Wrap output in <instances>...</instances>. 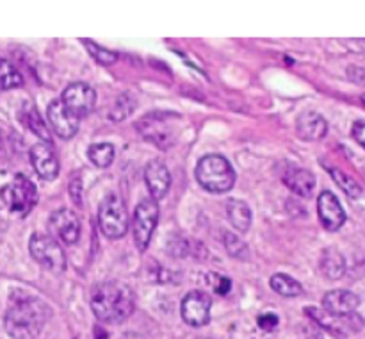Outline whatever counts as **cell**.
<instances>
[{"label":"cell","mask_w":365,"mask_h":339,"mask_svg":"<svg viewBox=\"0 0 365 339\" xmlns=\"http://www.w3.org/2000/svg\"><path fill=\"white\" fill-rule=\"evenodd\" d=\"M134 291L123 282L107 280L93 288L91 309L102 323H123L134 313Z\"/></svg>","instance_id":"1"},{"label":"cell","mask_w":365,"mask_h":339,"mask_svg":"<svg viewBox=\"0 0 365 339\" xmlns=\"http://www.w3.org/2000/svg\"><path fill=\"white\" fill-rule=\"evenodd\" d=\"M48 316L50 310L45 302L31 295H18L7 309L4 325L13 339H36Z\"/></svg>","instance_id":"2"},{"label":"cell","mask_w":365,"mask_h":339,"mask_svg":"<svg viewBox=\"0 0 365 339\" xmlns=\"http://www.w3.org/2000/svg\"><path fill=\"white\" fill-rule=\"evenodd\" d=\"M195 175L203 189L216 195L230 191L235 184V171L230 161L217 153L203 156L196 164Z\"/></svg>","instance_id":"3"},{"label":"cell","mask_w":365,"mask_h":339,"mask_svg":"<svg viewBox=\"0 0 365 339\" xmlns=\"http://www.w3.org/2000/svg\"><path fill=\"white\" fill-rule=\"evenodd\" d=\"M0 198H2L4 206L11 213L25 216L38 203V189H36L34 182L31 178L18 173L14 175L13 181L2 186V189H0Z\"/></svg>","instance_id":"4"},{"label":"cell","mask_w":365,"mask_h":339,"mask_svg":"<svg viewBox=\"0 0 365 339\" xmlns=\"http://www.w3.org/2000/svg\"><path fill=\"white\" fill-rule=\"evenodd\" d=\"M100 231L109 239H121L128 231V213L123 198L110 193L102 200L98 207Z\"/></svg>","instance_id":"5"},{"label":"cell","mask_w":365,"mask_h":339,"mask_svg":"<svg viewBox=\"0 0 365 339\" xmlns=\"http://www.w3.org/2000/svg\"><path fill=\"white\" fill-rule=\"evenodd\" d=\"M29 250H31V255L34 257L36 263L41 264L46 270L53 271V273H61V271L66 270L64 250L61 248L59 243L52 236L39 234V232L32 234L31 241H29Z\"/></svg>","instance_id":"6"},{"label":"cell","mask_w":365,"mask_h":339,"mask_svg":"<svg viewBox=\"0 0 365 339\" xmlns=\"http://www.w3.org/2000/svg\"><path fill=\"white\" fill-rule=\"evenodd\" d=\"M157 223H159V206L153 198H143L135 207L134 221H132L135 246L141 252L150 245V239H152Z\"/></svg>","instance_id":"7"},{"label":"cell","mask_w":365,"mask_h":339,"mask_svg":"<svg viewBox=\"0 0 365 339\" xmlns=\"http://www.w3.org/2000/svg\"><path fill=\"white\" fill-rule=\"evenodd\" d=\"M168 118H170V114L164 113L148 114L135 127L150 143L157 145L160 150H168L175 143V136H177L168 125Z\"/></svg>","instance_id":"8"},{"label":"cell","mask_w":365,"mask_h":339,"mask_svg":"<svg viewBox=\"0 0 365 339\" xmlns=\"http://www.w3.org/2000/svg\"><path fill=\"white\" fill-rule=\"evenodd\" d=\"M210 307H212V300L207 293L189 291L182 300V320L191 327H203L210 321Z\"/></svg>","instance_id":"9"},{"label":"cell","mask_w":365,"mask_h":339,"mask_svg":"<svg viewBox=\"0 0 365 339\" xmlns=\"http://www.w3.org/2000/svg\"><path fill=\"white\" fill-rule=\"evenodd\" d=\"M64 106L71 111L77 118L88 116L93 109H95L96 103V93L86 82H73V84L68 86L63 91L61 96Z\"/></svg>","instance_id":"10"},{"label":"cell","mask_w":365,"mask_h":339,"mask_svg":"<svg viewBox=\"0 0 365 339\" xmlns=\"http://www.w3.org/2000/svg\"><path fill=\"white\" fill-rule=\"evenodd\" d=\"M46 116H48L50 125H52L53 132H56L59 138L70 139L77 134L78 123H81V118L75 116L70 109L63 103V100H52L46 109Z\"/></svg>","instance_id":"11"},{"label":"cell","mask_w":365,"mask_h":339,"mask_svg":"<svg viewBox=\"0 0 365 339\" xmlns=\"http://www.w3.org/2000/svg\"><path fill=\"white\" fill-rule=\"evenodd\" d=\"M48 228L56 238H59L66 245H73L81 238V221L77 214L70 209H59L50 214Z\"/></svg>","instance_id":"12"},{"label":"cell","mask_w":365,"mask_h":339,"mask_svg":"<svg viewBox=\"0 0 365 339\" xmlns=\"http://www.w3.org/2000/svg\"><path fill=\"white\" fill-rule=\"evenodd\" d=\"M31 163L36 173L45 181H53L59 175V161H57L52 143H36L31 148Z\"/></svg>","instance_id":"13"},{"label":"cell","mask_w":365,"mask_h":339,"mask_svg":"<svg viewBox=\"0 0 365 339\" xmlns=\"http://www.w3.org/2000/svg\"><path fill=\"white\" fill-rule=\"evenodd\" d=\"M317 214L327 231L335 232L344 225L346 213L342 209L341 202L331 191H323L317 198Z\"/></svg>","instance_id":"14"},{"label":"cell","mask_w":365,"mask_h":339,"mask_svg":"<svg viewBox=\"0 0 365 339\" xmlns=\"http://www.w3.org/2000/svg\"><path fill=\"white\" fill-rule=\"evenodd\" d=\"M145 182L152 198L160 200L168 195L171 186V173L163 161H150L145 168Z\"/></svg>","instance_id":"15"},{"label":"cell","mask_w":365,"mask_h":339,"mask_svg":"<svg viewBox=\"0 0 365 339\" xmlns=\"http://www.w3.org/2000/svg\"><path fill=\"white\" fill-rule=\"evenodd\" d=\"M360 305V296L348 289H334L323 296V307L334 316H349Z\"/></svg>","instance_id":"16"},{"label":"cell","mask_w":365,"mask_h":339,"mask_svg":"<svg viewBox=\"0 0 365 339\" xmlns=\"http://www.w3.org/2000/svg\"><path fill=\"white\" fill-rule=\"evenodd\" d=\"M296 131H298L299 138L307 139V141H319L328 134V123L324 116H321L316 111H307L298 118L296 123Z\"/></svg>","instance_id":"17"},{"label":"cell","mask_w":365,"mask_h":339,"mask_svg":"<svg viewBox=\"0 0 365 339\" xmlns=\"http://www.w3.org/2000/svg\"><path fill=\"white\" fill-rule=\"evenodd\" d=\"M284 182L291 191L299 196H310L316 188V177L303 168H292L291 171H287L284 175Z\"/></svg>","instance_id":"18"},{"label":"cell","mask_w":365,"mask_h":339,"mask_svg":"<svg viewBox=\"0 0 365 339\" xmlns=\"http://www.w3.org/2000/svg\"><path fill=\"white\" fill-rule=\"evenodd\" d=\"M319 268H321V271H323L324 277L331 278V280L344 277V273H346L344 255H342L337 248L330 246V248L323 250V253H321Z\"/></svg>","instance_id":"19"},{"label":"cell","mask_w":365,"mask_h":339,"mask_svg":"<svg viewBox=\"0 0 365 339\" xmlns=\"http://www.w3.org/2000/svg\"><path fill=\"white\" fill-rule=\"evenodd\" d=\"M225 206H227V214L230 223L241 234H245L250 228V225H252V209H250L248 203L237 198H230Z\"/></svg>","instance_id":"20"},{"label":"cell","mask_w":365,"mask_h":339,"mask_svg":"<svg viewBox=\"0 0 365 339\" xmlns=\"http://www.w3.org/2000/svg\"><path fill=\"white\" fill-rule=\"evenodd\" d=\"M116 150L110 143H95L88 148V157L95 166L98 168H109L113 164Z\"/></svg>","instance_id":"21"},{"label":"cell","mask_w":365,"mask_h":339,"mask_svg":"<svg viewBox=\"0 0 365 339\" xmlns=\"http://www.w3.org/2000/svg\"><path fill=\"white\" fill-rule=\"evenodd\" d=\"M273 291H277L278 295L282 296H298L302 295L303 288L296 278H292L291 275L287 273H277L271 277L269 280Z\"/></svg>","instance_id":"22"},{"label":"cell","mask_w":365,"mask_h":339,"mask_svg":"<svg viewBox=\"0 0 365 339\" xmlns=\"http://www.w3.org/2000/svg\"><path fill=\"white\" fill-rule=\"evenodd\" d=\"M21 84H24V77L20 71L13 66V63L0 57V91L18 88Z\"/></svg>","instance_id":"23"},{"label":"cell","mask_w":365,"mask_h":339,"mask_svg":"<svg viewBox=\"0 0 365 339\" xmlns=\"http://www.w3.org/2000/svg\"><path fill=\"white\" fill-rule=\"evenodd\" d=\"M330 175L334 177V181L341 186L342 191H344L349 198H359V196H362V186H360L355 178L346 175L344 171L337 170V168H330Z\"/></svg>","instance_id":"24"},{"label":"cell","mask_w":365,"mask_h":339,"mask_svg":"<svg viewBox=\"0 0 365 339\" xmlns=\"http://www.w3.org/2000/svg\"><path fill=\"white\" fill-rule=\"evenodd\" d=\"M135 109V100L132 98L128 93H123L121 96H118L116 102H114L113 109H110L109 118L110 121H123L125 118L130 116L132 111Z\"/></svg>","instance_id":"25"},{"label":"cell","mask_w":365,"mask_h":339,"mask_svg":"<svg viewBox=\"0 0 365 339\" xmlns=\"http://www.w3.org/2000/svg\"><path fill=\"white\" fill-rule=\"evenodd\" d=\"M82 43L88 46V52L91 54L96 63L103 64V66H109V64H114L118 61V54L113 52V50L103 49L102 45L91 41V39H82Z\"/></svg>","instance_id":"26"},{"label":"cell","mask_w":365,"mask_h":339,"mask_svg":"<svg viewBox=\"0 0 365 339\" xmlns=\"http://www.w3.org/2000/svg\"><path fill=\"white\" fill-rule=\"evenodd\" d=\"M223 243L227 246V252L232 257H235V259H248V246H246V243L239 236L232 234V232H225Z\"/></svg>","instance_id":"27"},{"label":"cell","mask_w":365,"mask_h":339,"mask_svg":"<svg viewBox=\"0 0 365 339\" xmlns=\"http://www.w3.org/2000/svg\"><path fill=\"white\" fill-rule=\"evenodd\" d=\"M27 123H29V128H31V131L34 132L38 138H41V141H45V143L52 141V136H50L48 127H46L45 121L41 120V116L38 114V111L31 109V113L27 114Z\"/></svg>","instance_id":"28"},{"label":"cell","mask_w":365,"mask_h":339,"mask_svg":"<svg viewBox=\"0 0 365 339\" xmlns=\"http://www.w3.org/2000/svg\"><path fill=\"white\" fill-rule=\"evenodd\" d=\"M209 284L212 285L217 295H228L232 289L230 278L220 273H209Z\"/></svg>","instance_id":"29"},{"label":"cell","mask_w":365,"mask_h":339,"mask_svg":"<svg viewBox=\"0 0 365 339\" xmlns=\"http://www.w3.org/2000/svg\"><path fill=\"white\" fill-rule=\"evenodd\" d=\"M68 191H70V198L73 200L75 206L82 207V181H81V177H75L73 181L70 182V188H68Z\"/></svg>","instance_id":"30"},{"label":"cell","mask_w":365,"mask_h":339,"mask_svg":"<svg viewBox=\"0 0 365 339\" xmlns=\"http://www.w3.org/2000/svg\"><path fill=\"white\" fill-rule=\"evenodd\" d=\"M278 325V316L273 313H266V314H260L259 316V327L264 328V330H271Z\"/></svg>","instance_id":"31"},{"label":"cell","mask_w":365,"mask_h":339,"mask_svg":"<svg viewBox=\"0 0 365 339\" xmlns=\"http://www.w3.org/2000/svg\"><path fill=\"white\" fill-rule=\"evenodd\" d=\"M353 138L365 148V120L355 121V125H353Z\"/></svg>","instance_id":"32"},{"label":"cell","mask_w":365,"mask_h":339,"mask_svg":"<svg viewBox=\"0 0 365 339\" xmlns=\"http://www.w3.org/2000/svg\"><path fill=\"white\" fill-rule=\"evenodd\" d=\"M123 339H146V338H143L141 334H135V332H128L127 335H123Z\"/></svg>","instance_id":"33"},{"label":"cell","mask_w":365,"mask_h":339,"mask_svg":"<svg viewBox=\"0 0 365 339\" xmlns=\"http://www.w3.org/2000/svg\"><path fill=\"white\" fill-rule=\"evenodd\" d=\"M362 102L365 103V93H364V95H362Z\"/></svg>","instance_id":"34"}]
</instances>
